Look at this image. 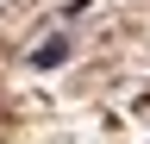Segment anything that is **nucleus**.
Masks as SVG:
<instances>
[{
	"instance_id": "obj_1",
	"label": "nucleus",
	"mask_w": 150,
	"mask_h": 144,
	"mask_svg": "<svg viewBox=\"0 0 150 144\" xmlns=\"http://www.w3.org/2000/svg\"><path fill=\"white\" fill-rule=\"evenodd\" d=\"M31 63H38V69H56V63H69V38H50L44 50H31Z\"/></svg>"
}]
</instances>
